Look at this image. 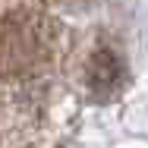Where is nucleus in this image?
Returning a JSON list of instances; mask_svg holds the SVG:
<instances>
[{"instance_id": "f257e3e1", "label": "nucleus", "mask_w": 148, "mask_h": 148, "mask_svg": "<svg viewBox=\"0 0 148 148\" xmlns=\"http://www.w3.org/2000/svg\"><path fill=\"white\" fill-rule=\"evenodd\" d=\"M44 57V32L38 19L16 16L0 25V69L25 73Z\"/></svg>"}, {"instance_id": "f03ea898", "label": "nucleus", "mask_w": 148, "mask_h": 148, "mask_svg": "<svg viewBox=\"0 0 148 148\" xmlns=\"http://www.w3.org/2000/svg\"><path fill=\"white\" fill-rule=\"evenodd\" d=\"M117 60L110 57V54H98V60L91 63V82H95V88H117Z\"/></svg>"}]
</instances>
